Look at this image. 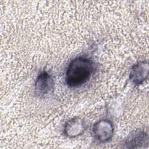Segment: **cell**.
Instances as JSON below:
<instances>
[{"instance_id":"6da1fadb","label":"cell","mask_w":149,"mask_h":149,"mask_svg":"<svg viewBox=\"0 0 149 149\" xmlns=\"http://www.w3.org/2000/svg\"><path fill=\"white\" fill-rule=\"evenodd\" d=\"M94 71L95 66L91 59L85 56H76L66 68L65 83L71 88L80 87L90 80Z\"/></svg>"},{"instance_id":"7a4b0ae2","label":"cell","mask_w":149,"mask_h":149,"mask_svg":"<svg viewBox=\"0 0 149 149\" xmlns=\"http://www.w3.org/2000/svg\"><path fill=\"white\" fill-rule=\"evenodd\" d=\"M114 126L112 122L107 119H100L95 122L92 127L93 138L100 143L110 141L114 134Z\"/></svg>"},{"instance_id":"3957f363","label":"cell","mask_w":149,"mask_h":149,"mask_svg":"<svg viewBox=\"0 0 149 149\" xmlns=\"http://www.w3.org/2000/svg\"><path fill=\"white\" fill-rule=\"evenodd\" d=\"M55 82L52 76L45 70L37 76L34 83V94L38 98H44L54 90Z\"/></svg>"},{"instance_id":"277c9868","label":"cell","mask_w":149,"mask_h":149,"mask_svg":"<svg viewBox=\"0 0 149 149\" xmlns=\"http://www.w3.org/2000/svg\"><path fill=\"white\" fill-rule=\"evenodd\" d=\"M149 65L146 61H141L133 65L130 69L129 79L135 86L143 84L148 78Z\"/></svg>"},{"instance_id":"5b68a950","label":"cell","mask_w":149,"mask_h":149,"mask_svg":"<svg viewBox=\"0 0 149 149\" xmlns=\"http://www.w3.org/2000/svg\"><path fill=\"white\" fill-rule=\"evenodd\" d=\"M87 129L84 120L79 117H74L68 120L64 125L63 134L69 138H75L82 135Z\"/></svg>"},{"instance_id":"8992f818","label":"cell","mask_w":149,"mask_h":149,"mask_svg":"<svg viewBox=\"0 0 149 149\" xmlns=\"http://www.w3.org/2000/svg\"><path fill=\"white\" fill-rule=\"evenodd\" d=\"M124 147L127 148H144L148 144V134L143 130H138L132 133L125 140Z\"/></svg>"}]
</instances>
